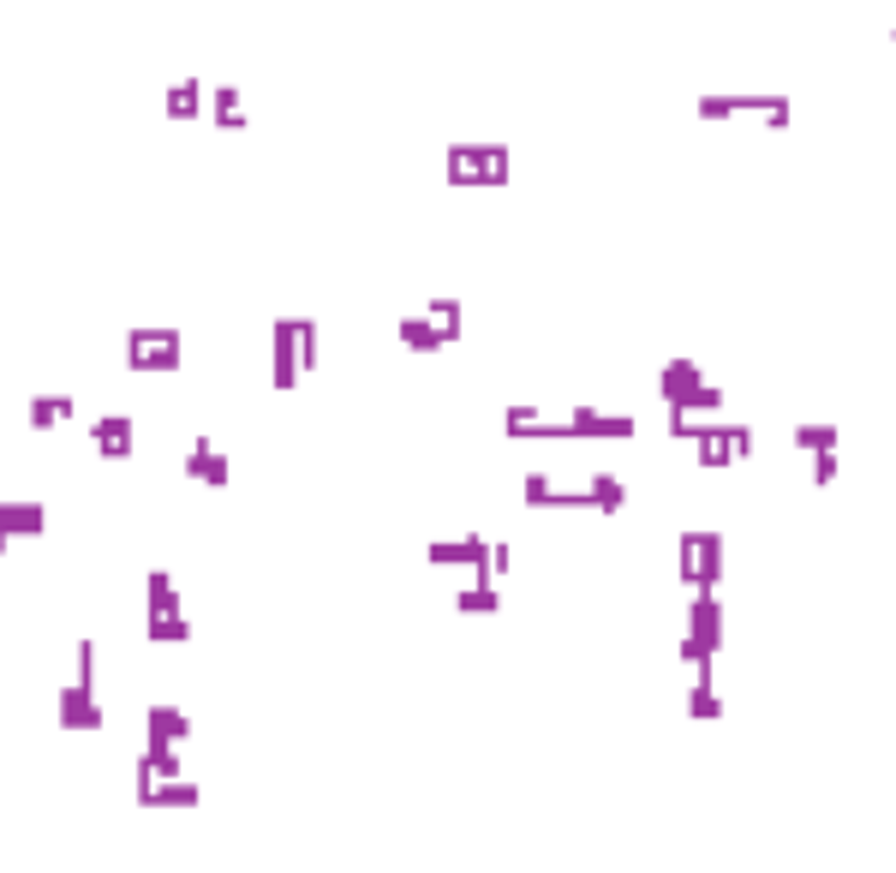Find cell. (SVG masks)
I'll return each mask as SVG.
<instances>
[{
	"label": "cell",
	"mask_w": 896,
	"mask_h": 873,
	"mask_svg": "<svg viewBox=\"0 0 896 873\" xmlns=\"http://www.w3.org/2000/svg\"><path fill=\"white\" fill-rule=\"evenodd\" d=\"M431 318H437L443 329H448V341H460V299H431Z\"/></svg>",
	"instance_id": "28"
},
{
	"label": "cell",
	"mask_w": 896,
	"mask_h": 873,
	"mask_svg": "<svg viewBox=\"0 0 896 873\" xmlns=\"http://www.w3.org/2000/svg\"><path fill=\"white\" fill-rule=\"evenodd\" d=\"M210 120L222 126V132H246V96H239L234 84H215L210 91Z\"/></svg>",
	"instance_id": "19"
},
{
	"label": "cell",
	"mask_w": 896,
	"mask_h": 873,
	"mask_svg": "<svg viewBox=\"0 0 896 873\" xmlns=\"http://www.w3.org/2000/svg\"><path fill=\"white\" fill-rule=\"evenodd\" d=\"M394 335H401L406 353H443V347H455V341H448V329L431 318V311H406V318L394 323Z\"/></svg>",
	"instance_id": "12"
},
{
	"label": "cell",
	"mask_w": 896,
	"mask_h": 873,
	"mask_svg": "<svg viewBox=\"0 0 896 873\" xmlns=\"http://www.w3.org/2000/svg\"><path fill=\"white\" fill-rule=\"evenodd\" d=\"M144 807H203V790L191 778H156V790H150Z\"/></svg>",
	"instance_id": "21"
},
{
	"label": "cell",
	"mask_w": 896,
	"mask_h": 873,
	"mask_svg": "<svg viewBox=\"0 0 896 873\" xmlns=\"http://www.w3.org/2000/svg\"><path fill=\"white\" fill-rule=\"evenodd\" d=\"M568 425H574V443H627V437H639L634 413H604V408H592V401H574Z\"/></svg>",
	"instance_id": "7"
},
{
	"label": "cell",
	"mask_w": 896,
	"mask_h": 873,
	"mask_svg": "<svg viewBox=\"0 0 896 873\" xmlns=\"http://www.w3.org/2000/svg\"><path fill=\"white\" fill-rule=\"evenodd\" d=\"M72 408H79L72 396H31L24 420H31V432H55V425H67V420H72Z\"/></svg>",
	"instance_id": "20"
},
{
	"label": "cell",
	"mask_w": 896,
	"mask_h": 873,
	"mask_svg": "<svg viewBox=\"0 0 896 873\" xmlns=\"http://www.w3.org/2000/svg\"><path fill=\"white\" fill-rule=\"evenodd\" d=\"M627 509V485L616 473H592V515H622Z\"/></svg>",
	"instance_id": "24"
},
{
	"label": "cell",
	"mask_w": 896,
	"mask_h": 873,
	"mask_svg": "<svg viewBox=\"0 0 896 873\" xmlns=\"http://www.w3.org/2000/svg\"><path fill=\"white\" fill-rule=\"evenodd\" d=\"M670 437L687 443L699 467H735L759 449V443H753V425H729V420H717V413H675L670 408Z\"/></svg>",
	"instance_id": "1"
},
{
	"label": "cell",
	"mask_w": 896,
	"mask_h": 873,
	"mask_svg": "<svg viewBox=\"0 0 896 873\" xmlns=\"http://www.w3.org/2000/svg\"><path fill=\"white\" fill-rule=\"evenodd\" d=\"M0 521L12 527V539H36V533H48V509H43V503H31V497L0 503Z\"/></svg>",
	"instance_id": "16"
},
{
	"label": "cell",
	"mask_w": 896,
	"mask_h": 873,
	"mask_svg": "<svg viewBox=\"0 0 896 873\" xmlns=\"http://www.w3.org/2000/svg\"><path fill=\"white\" fill-rule=\"evenodd\" d=\"M837 473H842V467H837V449H818V455H813V485L825 491Z\"/></svg>",
	"instance_id": "29"
},
{
	"label": "cell",
	"mask_w": 896,
	"mask_h": 873,
	"mask_svg": "<svg viewBox=\"0 0 896 873\" xmlns=\"http://www.w3.org/2000/svg\"><path fill=\"white\" fill-rule=\"evenodd\" d=\"M168 611H186V604H179V587H174L168 568H150L144 575V616H168Z\"/></svg>",
	"instance_id": "18"
},
{
	"label": "cell",
	"mask_w": 896,
	"mask_h": 873,
	"mask_svg": "<svg viewBox=\"0 0 896 873\" xmlns=\"http://www.w3.org/2000/svg\"><path fill=\"white\" fill-rule=\"evenodd\" d=\"M7 545H12V527H7V521H0V556H7Z\"/></svg>",
	"instance_id": "31"
},
{
	"label": "cell",
	"mask_w": 896,
	"mask_h": 873,
	"mask_svg": "<svg viewBox=\"0 0 896 873\" xmlns=\"http://www.w3.org/2000/svg\"><path fill=\"white\" fill-rule=\"evenodd\" d=\"M138 425L126 420V413H102V420H90V449L102 455V461H132L138 449Z\"/></svg>",
	"instance_id": "10"
},
{
	"label": "cell",
	"mask_w": 896,
	"mask_h": 873,
	"mask_svg": "<svg viewBox=\"0 0 896 873\" xmlns=\"http://www.w3.org/2000/svg\"><path fill=\"white\" fill-rule=\"evenodd\" d=\"M179 467H186V479H191V485H210V491H227V479H234L227 455L215 449L210 437H198V443H191V449H186V461H179Z\"/></svg>",
	"instance_id": "11"
},
{
	"label": "cell",
	"mask_w": 896,
	"mask_h": 873,
	"mask_svg": "<svg viewBox=\"0 0 896 873\" xmlns=\"http://www.w3.org/2000/svg\"><path fill=\"white\" fill-rule=\"evenodd\" d=\"M179 329H144L132 323L126 329V365L132 371H179V359H186V347H179Z\"/></svg>",
	"instance_id": "5"
},
{
	"label": "cell",
	"mask_w": 896,
	"mask_h": 873,
	"mask_svg": "<svg viewBox=\"0 0 896 873\" xmlns=\"http://www.w3.org/2000/svg\"><path fill=\"white\" fill-rule=\"evenodd\" d=\"M694 114L699 120H741V114H759L765 126H789L795 120V103L789 96H753V91H706V96H694Z\"/></svg>",
	"instance_id": "2"
},
{
	"label": "cell",
	"mask_w": 896,
	"mask_h": 873,
	"mask_svg": "<svg viewBox=\"0 0 896 873\" xmlns=\"http://www.w3.org/2000/svg\"><path fill=\"white\" fill-rule=\"evenodd\" d=\"M55 724L60 730H102V694L72 676L67 688L55 694Z\"/></svg>",
	"instance_id": "8"
},
{
	"label": "cell",
	"mask_w": 896,
	"mask_h": 873,
	"mask_svg": "<svg viewBox=\"0 0 896 873\" xmlns=\"http://www.w3.org/2000/svg\"><path fill=\"white\" fill-rule=\"evenodd\" d=\"M711 682L717 676H694V682H687V718H706V724H711V718H723V700H717Z\"/></svg>",
	"instance_id": "25"
},
{
	"label": "cell",
	"mask_w": 896,
	"mask_h": 873,
	"mask_svg": "<svg viewBox=\"0 0 896 873\" xmlns=\"http://www.w3.org/2000/svg\"><path fill=\"white\" fill-rule=\"evenodd\" d=\"M699 384H706V365L687 359V353H675V359L658 365V396H663V408H687V396H694Z\"/></svg>",
	"instance_id": "9"
},
{
	"label": "cell",
	"mask_w": 896,
	"mask_h": 873,
	"mask_svg": "<svg viewBox=\"0 0 896 873\" xmlns=\"http://www.w3.org/2000/svg\"><path fill=\"white\" fill-rule=\"evenodd\" d=\"M191 736V712L179 706H150L144 712V742H186Z\"/></svg>",
	"instance_id": "15"
},
{
	"label": "cell",
	"mask_w": 896,
	"mask_h": 873,
	"mask_svg": "<svg viewBox=\"0 0 896 873\" xmlns=\"http://www.w3.org/2000/svg\"><path fill=\"white\" fill-rule=\"evenodd\" d=\"M448 186H508V144H448Z\"/></svg>",
	"instance_id": "4"
},
{
	"label": "cell",
	"mask_w": 896,
	"mask_h": 873,
	"mask_svg": "<svg viewBox=\"0 0 896 873\" xmlns=\"http://www.w3.org/2000/svg\"><path fill=\"white\" fill-rule=\"evenodd\" d=\"M144 635L156 647H186L191 640V616L186 611H168V616H144Z\"/></svg>",
	"instance_id": "23"
},
{
	"label": "cell",
	"mask_w": 896,
	"mask_h": 873,
	"mask_svg": "<svg viewBox=\"0 0 896 873\" xmlns=\"http://www.w3.org/2000/svg\"><path fill=\"white\" fill-rule=\"evenodd\" d=\"M455 611L460 616H496L503 611V587H496V580H467V587L455 592Z\"/></svg>",
	"instance_id": "17"
},
{
	"label": "cell",
	"mask_w": 896,
	"mask_h": 873,
	"mask_svg": "<svg viewBox=\"0 0 896 873\" xmlns=\"http://www.w3.org/2000/svg\"><path fill=\"white\" fill-rule=\"evenodd\" d=\"M675 413H723V389H717L711 377H706V384H699L694 396H687V408H675Z\"/></svg>",
	"instance_id": "26"
},
{
	"label": "cell",
	"mask_w": 896,
	"mask_h": 873,
	"mask_svg": "<svg viewBox=\"0 0 896 873\" xmlns=\"http://www.w3.org/2000/svg\"><path fill=\"white\" fill-rule=\"evenodd\" d=\"M891 43H896V31H891Z\"/></svg>",
	"instance_id": "32"
},
{
	"label": "cell",
	"mask_w": 896,
	"mask_h": 873,
	"mask_svg": "<svg viewBox=\"0 0 896 873\" xmlns=\"http://www.w3.org/2000/svg\"><path fill=\"white\" fill-rule=\"evenodd\" d=\"M162 108H168V120H198V114L210 108V84L203 79H174L168 96H162Z\"/></svg>",
	"instance_id": "14"
},
{
	"label": "cell",
	"mask_w": 896,
	"mask_h": 873,
	"mask_svg": "<svg viewBox=\"0 0 896 873\" xmlns=\"http://www.w3.org/2000/svg\"><path fill=\"white\" fill-rule=\"evenodd\" d=\"M675 568H682V587H723V533L717 527H694L675 545Z\"/></svg>",
	"instance_id": "3"
},
{
	"label": "cell",
	"mask_w": 896,
	"mask_h": 873,
	"mask_svg": "<svg viewBox=\"0 0 896 873\" xmlns=\"http://www.w3.org/2000/svg\"><path fill=\"white\" fill-rule=\"evenodd\" d=\"M508 563H515V551H508L503 539H491V575H496V580L508 575Z\"/></svg>",
	"instance_id": "30"
},
{
	"label": "cell",
	"mask_w": 896,
	"mask_h": 873,
	"mask_svg": "<svg viewBox=\"0 0 896 873\" xmlns=\"http://www.w3.org/2000/svg\"><path fill=\"white\" fill-rule=\"evenodd\" d=\"M789 443L806 449V455H818V449H837L842 432H837V425H825V420H795V425H789Z\"/></svg>",
	"instance_id": "22"
},
{
	"label": "cell",
	"mask_w": 896,
	"mask_h": 873,
	"mask_svg": "<svg viewBox=\"0 0 896 873\" xmlns=\"http://www.w3.org/2000/svg\"><path fill=\"white\" fill-rule=\"evenodd\" d=\"M269 377H275L281 396H293L305 377V359H299V318H275L269 323Z\"/></svg>",
	"instance_id": "6"
},
{
	"label": "cell",
	"mask_w": 896,
	"mask_h": 873,
	"mask_svg": "<svg viewBox=\"0 0 896 873\" xmlns=\"http://www.w3.org/2000/svg\"><path fill=\"white\" fill-rule=\"evenodd\" d=\"M299 359H305V371H317V359H323V347H317V318H299Z\"/></svg>",
	"instance_id": "27"
},
{
	"label": "cell",
	"mask_w": 896,
	"mask_h": 873,
	"mask_svg": "<svg viewBox=\"0 0 896 873\" xmlns=\"http://www.w3.org/2000/svg\"><path fill=\"white\" fill-rule=\"evenodd\" d=\"M503 432L508 437H574V425L568 420H544L538 408H520L515 401V408L503 413Z\"/></svg>",
	"instance_id": "13"
}]
</instances>
